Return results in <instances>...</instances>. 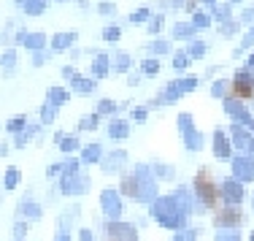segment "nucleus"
Instances as JSON below:
<instances>
[{
    "instance_id": "f257e3e1",
    "label": "nucleus",
    "mask_w": 254,
    "mask_h": 241,
    "mask_svg": "<svg viewBox=\"0 0 254 241\" xmlns=\"http://www.w3.org/2000/svg\"><path fill=\"white\" fill-rule=\"evenodd\" d=\"M195 187H197V195L203 198V203H208V206H216V201H219V187H216V182L211 179L208 171H200V173H197Z\"/></svg>"
},
{
    "instance_id": "f03ea898",
    "label": "nucleus",
    "mask_w": 254,
    "mask_h": 241,
    "mask_svg": "<svg viewBox=\"0 0 254 241\" xmlns=\"http://www.w3.org/2000/svg\"><path fill=\"white\" fill-rule=\"evenodd\" d=\"M252 92H254V87H252V81L246 79V76H241V79H235V84H233V95L235 98H252Z\"/></svg>"
},
{
    "instance_id": "7ed1b4c3",
    "label": "nucleus",
    "mask_w": 254,
    "mask_h": 241,
    "mask_svg": "<svg viewBox=\"0 0 254 241\" xmlns=\"http://www.w3.org/2000/svg\"><path fill=\"white\" fill-rule=\"evenodd\" d=\"M16 182H19V173H16L14 168H11V171L5 173V187H16Z\"/></svg>"
},
{
    "instance_id": "20e7f679",
    "label": "nucleus",
    "mask_w": 254,
    "mask_h": 241,
    "mask_svg": "<svg viewBox=\"0 0 254 241\" xmlns=\"http://www.w3.org/2000/svg\"><path fill=\"white\" fill-rule=\"evenodd\" d=\"M49 98L54 100V103H65V98H68V92H63V89H52Z\"/></svg>"
},
{
    "instance_id": "39448f33",
    "label": "nucleus",
    "mask_w": 254,
    "mask_h": 241,
    "mask_svg": "<svg viewBox=\"0 0 254 241\" xmlns=\"http://www.w3.org/2000/svg\"><path fill=\"white\" fill-rule=\"evenodd\" d=\"M22 128H25V117H16L8 122V130H22Z\"/></svg>"
}]
</instances>
